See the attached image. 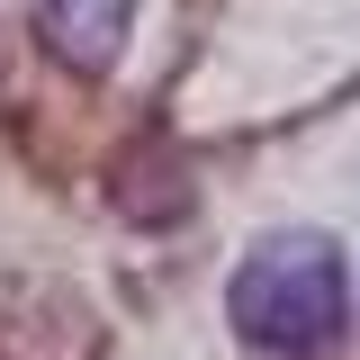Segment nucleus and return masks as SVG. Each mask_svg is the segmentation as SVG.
<instances>
[{
    "mask_svg": "<svg viewBox=\"0 0 360 360\" xmlns=\"http://www.w3.org/2000/svg\"><path fill=\"white\" fill-rule=\"evenodd\" d=\"M225 324L262 360H333L352 342V262L333 234H262L225 279Z\"/></svg>",
    "mask_w": 360,
    "mask_h": 360,
    "instance_id": "obj_1",
    "label": "nucleus"
},
{
    "mask_svg": "<svg viewBox=\"0 0 360 360\" xmlns=\"http://www.w3.org/2000/svg\"><path fill=\"white\" fill-rule=\"evenodd\" d=\"M37 37L63 72H108L135 37V0H37Z\"/></svg>",
    "mask_w": 360,
    "mask_h": 360,
    "instance_id": "obj_2",
    "label": "nucleus"
}]
</instances>
